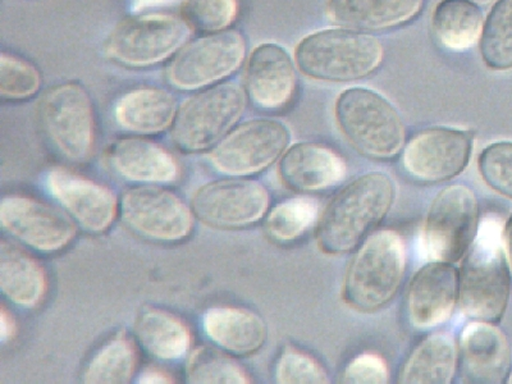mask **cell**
<instances>
[{
	"label": "cell",
	"mask_w": 512,
	"mask_h": 384,
	"mask_svg": "<svg viewBox=\"0 0 512 384\" xmlns=\"http://www.w3.org/2000/svg\"><path fill=\"white\" fill-rule=\"evenodd\" d=\"M290 140V131L281 122L249 121L224 136L209 159L226 175H255L281 158Z\"/></svg>",
	"instance_id": "obj_11"
},
{
	"label": "cell",
	"mask_w": 512,
	"mask_h": 384,
	"mask_svg": "<svg viewBox=\"0 0 512 384\" xmlns=\"http://www.w3.org/2000/svg\"><path fill=\"white\" fill-rule=\"evenodd\" d=\"M502 245H504L506 262L512 274V214L502 228Z\"/></svg>",
	"instance_id": "obj_40"
},
{
	"label": "cell",
	"mask_w": 512,
	"mask_h": 384,
	"mask_svg": "<svg viewBox=\"0 0 512 384\" xmlns=\"http://www.w3.org/2000/svg\"><path fill=\"white\" fill-rule=\"evenodd\" d=\"M245 57L246 43L240 32H216L178 50L167 68V80L180 90L207 88L239 71Z\"/></svg>",
	"instance_id": "obj_9"
},
{
	"label": "cell",
	"mask_w": 512,
	"mask_h": 384,
	"mask_svg": "<svg viewBox=\"0 0 512 384\" xmlns=\"http://www.w3.org/2000/svg\"><path fill=\"white\" fill-rule=\"evenodd\" d=\"M40 117L50 140L68 159L82 162L93 150L94 108L88 91L77 82H66L47 91L41 99Z\"/></svg>",
	"instance_id": "obj_10"
},
{
	"label": "cell",
	"mask_w": 512,
	"mask_h": 384,
	"mask_svg": "<svg viewBox=\"0 0 512 384\" xmlns=\"http://www.w3.org/2000/svg\"><path fill=\"white\" fill-rule=\"evenodd\" d=\"M0 222L24 244L48 253L63 249L76 235L70 218L48 204L24 196L2 201Z\"/></svg>",
	"instance_id": "obj_15"
},
{
	"label": "cell",
	"mask_w": 512,
	"mask_h": 384,
	"mask_svg": "<svg viewBox=\"0 0 512 384\" xmlns=\"http://www.w3.org/2000/svg\"><path fill=\"white\" fill-rule=\"evenodd\" d=\"M478 168L491 189L512 199V141L487 146L480 154Z\"/></svg>",
	"instance_id": "obj_35"
},
{
	"label": "cell",
	"mask_w": 512,
	"mask_h": 384,
	"mask_svg": "<svg viewBox=\"0 0 512 384\" xmlns=\"http://www.w3.org/2000/svg\"><path fill=\"white\" fill-rule=\"evenodd\" d=\"M510 269L502 245V227L486 221L459 271V305L469 318L496 324L506 312Z\"/></svg>",
	"instance_id": "obj_2"
},
{
	"label": "cell",
	"mask_w": 512,
	"mask_h": 384,
	"mask_svg": "<svg viewBox=\"0 0 512 384\" xmlns=\"http://www.w3.org/2000/svg\"><path fill=\"white\" fill-rule=\"evenodd\" d=\"M196 217L214 227L240 228L259 222L269 208V194L250 180H222L201 186L191 199Z\"/></svg>",
	"instance_id": "obj_13"
},
{
	"label": "cell",
	"mask_w": 512,
	"mask_h": 384,
	"mask_svg": "<svg viewBox=\"0 0 512 384\" xmlns=\"http://www.w3.org/2000/svg\"><path fill=\"white\" fill-rule=\"evenodd\" d=\"M472 150V132L447 127L427 128L405 145L402 166L414 180L438 184L465 171Z\"/></svg>",
	"instance_id": "obj_12"
},
{
	"label": "cell",
	"mask_w": 512,
	"mask_h": 384,
	"mask_svg": "<svg viewBox=\"0 0 512 384\" xmlns=\"http://www.w3.org/2000/svg\"><path fill=\"white\" fill-rule=\"evenodd\" d=\"M186 379L192 384H246L250 378L239 363L213 347H198L186 364Z\"/></svg>",
	"instance_id": "obj_32"
},
{
	"label": "cell",
	"mask_w": 512,
	"mask_h": 384,
	"mask_svg": "<svg viewBox=\"0 0 512 384\" xmlns=\"http://www.w3.org/2000/svg\"><path fill=\"white\" fill-rule=\"evenodd\" d=\"M111 160L114 168L131 181L164 184L178 177L176 160L153 141L137 137L118 140L112 146Z\"/></svg>",
	"instance_id": "obj_23"
},
{
	"label": "cell",
	"mask_w": 512,
	"mask_h": 384,
	"mask_svg": "<svg viewBox=\"0 0 512 384\" xmlns=\"http://www.w3.org/2000/svg\"><path fill=\"white\" fill-rule=\"evenodd\" d=\"M432 26L443 48L464 52L482 39L483 12L473 0H441L434 9Z\"/></svg>",
	"instance_id": "obj_27"
},
{
	"label": "cell",
	"mask_w": 512,
	"mask_h": 384,
	"mask_svg": "<svg viewBox=\"0 0 512 384\" xmlns=\"http://www.w3.org/2000/svg\"><path fill=\"white\" fill-rule=\"evenodd\" d=\"M139 383H160L167 384L173 383V379L169 376L168 373L163 372V370L150 368L146 369L139 379Z\"/></svg>",
	"instance_id": "obj_39"
},
{
	"label": "cell",
	"mask_w": 512,
	"mask_h": 384,
	"mask_svg": "<svg viewBox=\"0 0 512 384\" xmlns=\"http://www.w3.org/2000/svg\"><path fill=\"white\" fill-rule=\"evenodd\" d=\"M246 93L235 84H221L185 100L172 125V139L186 152H201L218 144L239 122Z\"/></svg>",
	"instance_id": "obj_7"
},
{
	"label": "cell",
	"mask_w": 512,
	"mask_h": 384,
	"mask_svg": "<svg viewBox=\"0 0 512 384\" xmlns=\"http://www.w3.org/2000/svg\"><path fill=\"white\" fill-rule=\"evenodd\" d=\"M0 287L13 303L34 308L47 292V277L41 265L15 245H0Z\"/></svg>",
	"instance_id": "obj_26"
},
{
	"label": "cell",
	"mask_w": 512,
	"mask_h": 384,
	"mask_svg": "<svg viewBox=\"0 0 512 384\" xmlns=\"http://www.w3.org/2000/svg\"><path fill=\"white\" fill-rule=\"evenodd\" d=\"M507 383H510V384H512V373L510 374V377H509V379H507Z\"/></svg>",
	"instance_id": "obj_43"
},
{
	"label": "cell",
	"mask_w": 512,
	"mask_h": 384,
	"mask_svg": "<svg viewBox=\"0 0 512 384\" xmlns=\"http://www.w3.org/2000/svg\"><path fill=\"white\" fill-rule=\"evenodd\" d=\"M278 172L290 189L317 192L340 184L346 176V163L327 146L300 143L282 155Z\"/></svg>",
	"instance_id": "obj_20"
},
{
	"label": "cell",
	"mask_w": 512,
	"mask_h": 384,
	"mask_svg": "<svg viewBox=\"0 0 512 384\" xmlns=\"http://www.w3.org/2000/svg\"><path fill=\"white\" fill-rule=\"evenodd\" d=\"M390 370L377 354H361L351 360L342 373L340 382L347 384H386Z\"/></svg>",
	"instance_id": "obj_37"
},
{
	"label": "cell",
	"mask_w": 512,
	"mask_h": 384,
	"mask_svg": "<svg viewBox=\"0 0 512 384\" xmlns=\"http://www.w3.org/2000/svg\"><path fill=\"white\" fill-rule=\"evenodd\" d=\"M395 184L383 172L356 178L331 200L320 218L318 245L324 254L350 253L386 218Z\"/></svg>",
	"instance_id": "obj_1"
},
{
	"label": "cell",
	"mask_w": 512,
	"mask_h": 384,
	"mask_svg": "<svg viewBox=\"0 0 512 384\" xmlns=\"http://www.w3.org/2000/svg\"><path fill=\"white\" fill-rule=\"evenodd\" d=\"M276 379L281 384H326L329 377L318 360L295 347L287 346L278 359Z\"/></svg>",
	"instance_id": "obj_36"
},
{
	"label": "cell",
	"mask_w": 512,
	"mask_h": 384,
	"mask_svg": "<svg viewBox=\"0 0 512 384\" xmlns=\"http://www.w3.org/2000/svg\"><path fill=\"white\" fill-rule=\"evenodd\" d=\"M136 336L144 349L162 360H177L190 349L191 333L175 315L146 310L136 320Z\"/></svg>",
	"instance_id": "obj_28"
},
{
	"label": "cell",
	"mask_w": 512,
	"mask_h": 384,
	"mask_svg": "<svg viewBox=\"0 0 512 384\" xmlns=\"http://www.w3.org/2000/svg\"><path fill=\"white\" fill-rule=\"evenodd\" d=\"M15 327V320H13L11 313H8L6 308H2V313H0V337H2V342L11 340L13 333H15Z\"/></svg>",
	"instance_id": "obj_38"
},
{
	"label": "cell",
	"mask_w": 512,
	"mask_h": 384,
	"mask_svg": "<svg viewBox=\"0 0 512 384\" xmlns=\"http://www.w3.org/2000/svg\"><path fill=\"white\" fill-rule=\"evenodd\" d=\"M459 349L448 333L437 332L424 338L411 352L401 369L400 383L448 384L455 377Z\"/></svg>",
	"instance_id": "obj_25"
},
{
	"label": "cell",
	"mask_w": 512,
	"mask_h": 384,
	"mask_svg": "<svg viewBox=\"0 0 512 384\" xmlns=\"http://www.w3.org/2000/svg\"><path fill=\"white\" fill-rule=\"evenodd\" d=\"M479 43L487 67L512 70V0H497L484 22Z\"/></svg>",
	"instance_id": "obj_29"
},
{
	"label": "cell",
	"mask_w": 512,
	"mask_h": 384,
	"mask_svg": "<svg viewBox=\"0 0 512 384\" xmlns=\"http://www.w3.org/2000/svg\"><path fill=\"white\" fill-rule=\"evenodd\" d=\"M128 226L149 239L180 241L192 230V214L173 192L158 187H135L122 199Z\"/></svg>",
	"instance_id": "obj_14"
},
{
	"label": "cell",
	"mask_w": 512,
	"mask_h": 384,
	"mask_svg": "<svg viewBox=\"0 0 512 384\" xmlns=\"http://www.w3.org/2000/svg\"><path fill=\"white\" fill-rule=\"evenodd\" d=\"M478 224L474 191L465 185L446 187L434 199L424 224V254L431 262H459L477 239Z\"/></svg>",
	"instance_id": "obj_8"
},
{
	"label": "cell",
	"mask_w": 512,
	"mask_h": 384,
	"mask_svg": "<svg viewBox=\"0 0 512 384\" xmlns=\"http://www.w3.org/2000/svg\"><path fill=\"white\" fill-rule=\"evenodd\" d=\"M176 3V0H134V9L136 12L143 11V9L167 6V4Z\"/></svg>",
	"instance_id": "obj_41"
},
{
	"label": "cell",
	"mask_w": 512,
	"mask_h": 384,
	"mask_svg": "<svg viewBox=\"0 0 512 384\" xmlns=\"http://www.w3.org/2000/svg\"><path fill=\"white\" fill-rule=\"evenodd\" d=\"M41 85L40 72L13 54L0 57V95L3 99L24 100L38 93Z\"/></svg>",
	"instance_id": "obj_34"
},
{
	"label": "cell",
	"mask_w": 512,
	"mask_h": 384,
	"mask_svg": "<svg viewBox=\"0 0 512 384\" xmlns=\"http://www.w3.org/2000/svg\"><path fill=\"white\" fill-rule=\"evenodd\" d=\"M48 189L68 212L91 232H103L117 216L116 195L107 187L88 178L53 169L49 173Z\"/></svg>",
	"instance_id": "obj_19"
},
{
	"label": "cell",
	"mask_w": 512,
	"mask_h": 384,
	"mask_svg": "<svg viewBox=\"0 0 512 384\" xmlns=\"http://www.w3.org/2000/svg\"><path fill=\"white\" fill-rule=\"evenodd\" d=\"M136 368V351L125 335L113 338L100 349L86 369L84 381L90 384L130 382Z\"/></svg>",
	"instance_id": "obj_30"
},
{
	"label": "cell",
	"mask_w": 512,
	"mask_h": 384,
	"mask_svg": "<svg viewBox=\"0 0 512 384\" xmlns=\"http://www.w3.org/2000/svg\"><path fill=\"white\" fill-rule=\"evenodd\" d=\"M318 201L295 198L283 201L271 210L265 221L269 237L278 242L299 240L318 222Z\"/></svg>",
	"instance_id": "obj_31"
},
{
	"label": "cell",
	"mask_w": 512,
	"mask_h": 384,
	"mask_svg": "<svg viewBox=\"0 0 512 384\" xmlns=\"http://www.w3.org/2000/svg\"><path fill=\"white\" fill-rule=\"evenodd\" d=\"M237 15V0H182L181 17L191 30L208 34L226 31Z\"/></svg>",
	"instance_id": "obj_33"
},
{
	"label": "cell",
	"mask_w": 512,
	"mask_h": 384,
	"mask_svg": "<svg viewBox=\"0 0 512 384\" xmlns=\"http://www.w3.org/2000/svg\"><path fill=\"white\" fill-rule=\"evenodd\" d=\"M297 79L294 62L277 44H262L250 54L246 91L256 107L280 111L294 98Z\"/></svg>",
	"instance_id": "obj_18"
},
{
	"label": "cell",
	"mask_w": 512,
	"mask_h": 384,
	"mask_svg": "<svg viewBox=\"0 0 512 384\" xmlns=\"http://www.w3.org/2000/svg\"><path fill=\"white\" fill-rule=\"evenodd\" d=\"M176 98L162 89H136L123 95L114 109L118 125L135 134H159L175 122Z\"/></svg>",
	"instance_id": "obj_24"
},
{
	"label": "cell",
	"mask_w": 512,
	"mask_h": 384,
	"mask_svg": "<svg viewBox=\"0 0 512 384\" xmlns=\"http://www.w3.org/2000/svg\"><path fill=\"white\" fill-rule=\"evenodd\" d=\"M335 116L342 134L364 157L390 160L405 148V126L399 112L376 91H344L338 96Z\"/></svg>",
	"instance_id": "obj_5"
},
{
	"label": "cell",
	"mask_w": 512,
	"mask_h": 384,
	"mask_svg": "<svg viewBox=\"0 0 512 384\" xmlns=\"http://www.w3.org/2000/svg\"><path fill=\"white\" fill-rule=\"evenodd\" d=\"M381 41L365 32L338 29L315 32L295 50L297 67L310 79L351 82L373 75L384 61Z\"/></svg>",
	"instance_id": "obj_3"
},
{
	"label": "cell",
	"mask_w": 512,
	"mask_h": 384,
	"mask_svg": "<svg viewBox=\"0 0 512 384\" xmlns=\"http://www.w3.org/2000/svg\"><path fill=\"white\" fill-rule=\"evenodd\" d=\"M473 2H475L477 4H488V3L493 2V0H473Z\"/></svg>",
	"instance_id": "obj_42"
},
{
	"label": "cell",
	"mask_w": 512,
	"mask_h": 384,
	"mask_svg": "<svg viewBox=\"0 0 512 384\" xmlns=\"http://www.w3.org/2000/svg\"><path fill=\"white\" fill-rule=\"evenodd\" d=\"M425 0H329L328 17L342 29L390 31L408 25L423 11Z\"/></svg>",
	"instance_id": "obj_21"
},
{
	"label": "cell",
	"mask_w": 512,
	"mask_h": 384,
	"mask_svg": "<svg viewBox=\"0 0 512 384\" xmlns=\"http://www.w3.org/2000/svg\"><path fill=\"white\" fill-rule=\"evenodd\" d=\"M459 303V271L451 263L431 262L415 274L408 294V317L419 331L440 327Z\"/></svg>",
	"instance_id": "obj_17"
},
{
	"label": "cell",
	"mask_w": 512,
	"mask_h": 384,
	"mask_svg": "<svg viewBox=\"0 0 512 384\" xmlns=\"http://www.w3.org/2000/svg\"><path fill=\"white\" fill-rule=\"evenodd\" d=\"M204 331L223 350L250 355L262 349L268 331L258 314L235 306H218L204 315Z\"/></svg>",
	"instance_id": "obj_22"
},
{
	"label": "cell",
	"mask_w": 512,
	"mask_h": 384,
	"mask_svg": "<svg viewBox=\"0 0 512 384\" xmlns=\"http://www.w3.org/2000/svg\"><path fill=\"white\" fill-rule=\"evenodd\" d=\"M190 34L191 27L182 17L164 13L132 16L114 27L104 52L122 66L150 67L176 54Z\"/></svg>",
	"instance_id": "obj_6"
},
{
	"label": "cell",
	"mask_w": 512,
	"mask_h": 384,
	"mask_svg": "<svg viewBox=\"0 0 512 384\" xmlns=\"http://www.w3.org/2000/svg\"><path fill=\"white\" fill-rule=\"evenodd\" d=\"M459 367L465 383L502 384L511 374V350L504 332L495 324H468L459 340Z\"/></svg>",
	"instance_id": "obj_16"
},
{
	"label": "cell",
	"mask_w": 512,
	"mask_h": 384,
	"mask_svg": "<svg viewBox=\"0 0 512 384\" xmlns=\"http://www.w3.org/2000/svg\"><path fill=\"white\" fill-rule=\"evenodd\" d=\"M405 246L399 233H372L352 259L344 283L345 303L359 312H376L393 297L404 278Z\"/></svg>",
	"instance_id": "obj_4"
}]
</instances>
